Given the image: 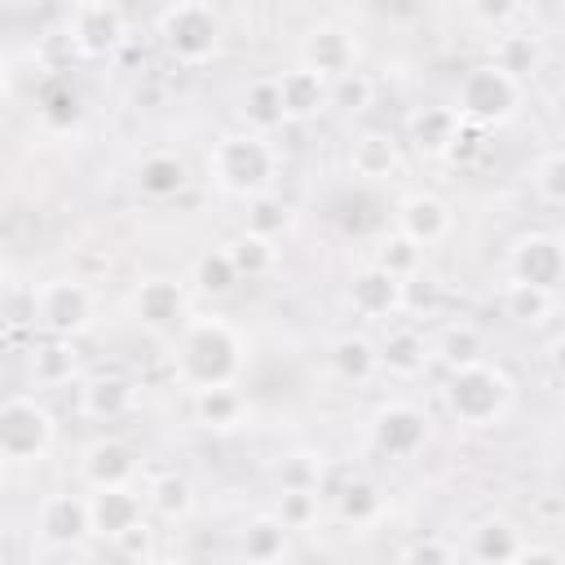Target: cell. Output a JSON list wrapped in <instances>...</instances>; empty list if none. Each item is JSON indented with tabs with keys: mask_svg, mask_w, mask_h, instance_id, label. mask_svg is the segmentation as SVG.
Returning <instances> with one entry per match:
<instances>
[{
	"mask_svg": "<svg viewBox=\"0 0 565 565\" xmlns=\"http://www.w3.org/2000/svg\"><path fill=\"white\" fill-rule=\"evenodd\" d=\"M137 472H141V455L124 437L106 433V437H93L79 450V477H84L88 490H97V486H128V481H137Z\"/></svg>",
	"mask_w": 565,
	"mask_h": 565,
	"instance_id": "obj_17",
	"label": "cell"
},
{
	"mask_svg": "<svg viewBox=\"0 0 565 565\" xmlns=\"http://www.w3.org/2000/svg\"><path fill=\"white\" fill-rule=\"evenodd\" d=\"M238 556L252 561V565H274V561H287L291 556V530L274 516V512H256L238 525V539H234Z\"/></svg>",
	"mask_w": 565,
	"mask_h": 565,
	"instance_id": "obj_31",
	"label": "cell"
},
{
	"mask_svg": "<svg viewBox=\"0 0 565 565\" xmlns=\"http://www.w3.org/2000/svg\"><path fill=\"white\" fill-rule=\"evenodd\" d=\"M53 446H57V419L35 393L0 397V463L4 468L44 463Z\"/></svg>",
	"mask_w": 565,
	"mask_h": 565,
	"instance_id": "obj_5",
	"label": "cell"
},
{
	"mask_svg": "<svg viewBox=\"0 0 565 565\" xmlns=\"http://www.w3.org/2000/svg\"><path fill=\"white\" fill-rule=\"evenodd\" d=\"M322 512V494L318 490H300V486H278V503H274V516L287 525V530H309Z\"/></svg>",
	"mask_w": 565,
	"mask_h": 565,
	"instance_id": "obj_42",
	"label": "cell"
},
{
	"mask_svg": "<svg viewBox=\"0 0 565 565\" xmlns=\"http://www.w3.org/2000/svg\"><path fill=\"white\" fill-rule=\"evenodd\" d=\"M459 556H463L459 543H450L441 534H419V539H411V543L397 547V561L402 565H450Z\"/></svg>",
	"mask_w": 565,
	"mask_h": 565,
	"instance_id": "obj_44",
	"label": "cell"
},
{
	"mask_svg": "<svg viewBox=\"0 0 565 565\" xmlns=\"http://www.w3.org/2000/svg\"><path fill=\"white\" fill-rule=\"evenodd\" d=\"M243 203H247V212H243V230L265 234V238H278V243L296 230V207H291L282 194L265 190V194H252V199H243Z\"/></svg>",
	"mask_w": 565,
	"mask_h": 565,
	"instance_id": "obj_37",
	"label": "cell"
},
{
	"mask_svg": "<svg viewBox=\"0 0 565 565\" xmlns=\"http://www.w3.org/2000/svg\"><path fill=\"white\" fill-rule=\"evenodd\" d=\"M207 181L230 194V199H252V194H265L278 185V172H282V154L274 146V137L265 132H252V128H230L212 141L207 159Z\"/></svg>",
	"mask_w": 565,
	"mask_h": 565,
	"instance_id": "obj_2",
	"label": "cell"
},
{
	"mask_svg": "<svg viewBox=\"0 0 565 565\" xmlns=\"http://www.w3.org/2000/svg\"><path fill=\"white\" fill-rule=\"evenodd\" d=\"M499 309H503L508 322L539 331V327H547L552 313H556V291H543V287H530V282H503Z\"/></svg>",
	"mask_w": 565,
	"mask_h": 565,
	"instance_id": "obj_35",
	"label": "cell"
},
{
	"mask_svg": "<svg viewBox=\"0 0 565 565\" xmlns=\"http://www.w3.org/2000/svg\"><path fill=\"white\" fill-rule=\"evenodd\" d=\"M322 472H327V459H322L318 450H291V455H282V463H278V486L318 490Z\"/></svg>",
	"mask_w": 565,
	"mask_h": 565,
	"instance_id": "obj_45",
	"label": "cell"
},
{
	"mask_svg": "<svg viewBox=\"0 0 565 565\" xmlns=\"http://www.w3.org/2000/svg\"><path fill=\"white\" fill-rule=\"evenodd\" d=\"M128 313H132V322H137L146 335L172 340V335L185 327V318L194 313V291H190L185 278L154 269V274H141V278L132 282V291H128Z\"/></svg>",
	"mask_w": 565,
	"mask_h": 565,
	"instance_id": "obj_8",
	"label": "cell"
},
{
	"mask_svg": "<svg viewBox=\"0 0 565 565\" xmlns=\"http://www.w3.org/2000/svg\"><path fill=\"white\" fill-rule=\"evenodd\" d=\"M521 102H525V84L512 79V75H508L503 66H494L490 57L463 66L459 79H455V97H450V106L459 110V119H463V124H477V128H486V132L512 124V119L521 115Z\"/></svg>",
	"mask_w": 565,
	"mask_h": 565,
	"instance_id": "obj_4",
	"label": "cell"
},
{
	"mask_svg": "<svg viewBox=\"0 0 565 565\" xmlns=\"http://www.w3.org/2000/svg\"><path fill=\"white\" fill-rule=\"evenodd\" d=\"M318 494L322 503L331 508V516L344 525V530H375L384 516H388V494L384 486L371 477V472H358V468H331L322 472L318 481Z\"/></svg>",
	"mask_w": 565,
	"mask_h": 565,
	"instance_id": "obj_9",
	"label": "cell"
},
{
	"mask_svg": "<svg viewBox=\"0 0 565 565\" xmlns=\"http://www.w3.org/2000/svg\"><path fill=\"white\" fill-rule=\"evenodd\" d=\"M9 79H13V66H9V57L0 53V97L9 93Z\"/></svg>",
	"mask_w": 565,
	"mask_h": 565,
	"instance_id": "obj_53",
	"label": "cell"
},
{
	"mask_svg": "<svg viewBox=\"0 0 565 565\" xmlns=\"http://www.w3.org/2000/svg\"><path fill=\"white\" fill-rule=\"evenodd\" d=\"M530 194L543 207H565V154L561 150H543L530 163Z\"/></svg>",
	"mask_w": 565,
	"mask_h": 565,
	"instance_id": "obj_39",
	"label": "cell"
},
{
	"mask_svg": "<svg viewBox=\"0 0 565 565\" xmlns=\"http://www.w3.org/2000/svg\"><path fill=\"white\" fill-rule=\"evenodd\" d=\"M441 300H446V291H441V278L437 274L415 269L411 278H402V313H411V318H437L441 313Z\"/></svg>",
	"mask_w": 565,
	"mask_h": 565,
	"instance_id": "obj_40",
	"label": "cell"
},
{
	"mask_svg": "<svg viewBox=\"0 0 565 565\" xmlns=\"http://www.w3.org/2000/svg\"><path fill=\"white\" fill-rule=\"evenodd\" d=\"M221 40H225V22L207 0H177L159 13V44L185 71L207 66L221 53Z\"/></svg>",
	"mask_w": 565,
	"mask_h": 565,
	"instance_id": "obj_6",
	"label": "cell"
},
{
	"mask_svg": "<svg viewBox=\"0 0 565 565\" xmlns=\"http://www.w3.org/2000/svg\"><path fill=\"white\" fill-rule=\"evenodd\" d=\"M35 539L40 543H84V539H93L88 494H71V490L44 494L40 508H35Z\"/></svg>",
	"mask_w": 565,
	"mask_h": 565,
	"instance_id": "obj_19",
	"label": "cell"
},
{
	"mask_svg": "<svg viewBox=\"0 0 565 565\" xmlns=\"http://www.w3.org/2000/svg\"><path fill=\"white\" fill-rule=\"evenodd\" d=\"M4 274H9V256H4V243H0V282H4Z\"/></svg>",
	"mask_w": 565,
	"mask_h": 565,
	"instance_id": "obj_55",
	"label": "cell"
},
{
	"mask_svg": "<svg viewBox=\"0 0 565 565\" xmlns=\"http://www.w3.org/2000/svg\"><path fill=\"white\" fill-rule=\"evenodd\" d=\"M238 119H243V128L265 132V137H274V132L287 124L274 75H260V79H252V84L243 88V97H238Z\"/></svg>",
	"mask_w": 565,
	"mask_h": 565,
	"instance_id": "obj_33",
	"label": "cell"
},
{
	"mask_svg": "<svg viewBox=\"0 0 565 565\" xmlns=\"http://www.w3.org/2000/svg\"><path fill=\"white\" fill-rule=\"evenodd\" d=\"M508 282H530L543 291H561L565 282V243L552 230H525L508 243Z\"/></svg>",
	"mask_w": 565,
	"mask_h": 565,
	"instance_id": "obj_12",
	"label": "cell"
},
{
	"mask_svg": "<svg viewBox=\"0 0 565 565\" xmlns=\"http://www.w3.org/2000/svg\"><path fill=\"white\" fill-rule=\"evenodd\" d=\"M424 252H428V247H419L411 234H402V230L393 225L388 234H380V238H375V247H371V260H375L380 269L397 274V278H411L415 269H424Z\"/></svg>",
	"mask_w": 565,
	"mask_h": 565,
	"instance_id": "obj_38",
	"label": "cell"
},
{
	"mask_svg": "<svg viewBox=\"0 0 565 565\" xmlns=\"http://www.w3.org/2000/svg\"><path fill=\"white\" fill-rule=\"evenodd\" d=\"M486 128H477V124H463L459 128V137L450 141V150H446V159L441 163H455V168H468V163H477V154L486 150Z\"/></svg>",
	"mask_w": 565,
	"mask_h": 565,
	"instance_id": "obj_50",
	"label": "cell"
},
{
	"mask_svg": "<svg viewBox=\"0 0 565 565\" xmlns=\"http://www.w3.org/2000/svg\"><path fill=\"white\" fill-rule=\"evenodd\" d=\"M247 366V335L221 313H190L172 335V375L181 388L230 384Z\"/></svg>",
	"mask_w": 565,
	"mask_h": 565,
	"instance_id": "obj_1",
	"label": "cell"
},
{
	"mask_svg": "<svg viewBox=\"0 0 565 565\" xmlns=\"http://www.w3.org/2000/svg\"><path fill=\"white\" fill-rule=\"evenodd\" d=\"M397 230L411 234L419 247H437L450 238L455 230V212L441 194L433 190H415V194H402L397 199Z\"/></svg>",
	"mask_w": 565,
	"mask_h": 565,
	"instance_id": "obj_22",
	"label": "cell"
},
{
	"mask_svg": "<svg viewBox=\"0 0 565 565\" xmlns=\"http://www.w3.org/2000/svg\"><path fill=\"white\" fill-rule=\"evenodd\" d=\"M31 327H40L44 335H66V340H79L93 318H97V296L84 278L75 274H57V278H44L35 291H31Z\"/></svg>",
	"mask_w": 565,
	"mask_h": 565,
	"instance_id": "obj_7",
	"label": "cell"
},
{
	"mask_svg": "<svg viewBox=\"0 0 565 565\" xmlns=\"http://www.w3.org/2000/svg\"><path fill=\"white\" fill-rule=\"evenodd\" d=\"M93 539H84V543H31V561L35 565H66V561H93Z\"/></svg>",
	"mask_w": 565,
	"mask_h": 565,
	"instance_id": "obj_49",
	"label": "cell"
},
{
	"mask_svg": "<svg viewBox=\"0 0 565 565\" xmlns=\"http://www.w3.org/2000/svg\"><path fill=\"white\" fill-rule=\"evenodd\" d=\"M274 84H278L287 124H313V119H322V115L331 110V84H327L318 71H309L305 62L278 71Z\"/></svg>",
	"mask_w": 565,
	"mask_h": 565,
	"instance_id": "obj_20",
	"label": "cell"
},
{
	"mask_svg": "<svg viewBox=\"0 0 565 565\" xmlns=\"http://www.w3.org/2000/svg\"><path fill=\"white\" fill-rule=\"evenodd\" d=\"M358 57H362V44L344 22H313L300 40V62L309 71H318L327 84L340 79L344 71H353Z\"/></svg>",
	"mask_w": 565,
	"mask_h": 565,
	"instance_id": "obj_14",
	"label": "cell"
},
{
	"mask_svg": "<svg viewBox=\"0 0 565 565\" xmlns=\"http://www.w3.org/2000/svg\"><path fill=\"white\" fill-rule=\"evenodd\" d=\"M539 512H543L547 521H561V516H565V508H561V499H556V494H547V499L539 503Z\"/></svg>",
	"mask_w": 565,
	"mask_h": 565,
	"instance_id": "obj_52",
	"label": "cell"
},
{
	"mask_svg": "<svg viewBox=\"0 0 565 565\" xmlns=\"http://www.w3.org/2000/svg\"><path fill=\"white\" fill-rule=\"evenodd\" d=\"M327 366H331L335 380L362 388V384H371V380L380 375V349H375V340L362 335V331H340V335L327 344Z\"/></svg>",
	"mask_w": 565,
	"mask_h": 565,
	"instance_id": "obj_30",
	"label": "cell"
},
{
	"mask_svg": "<svg viewBox=\"0 0 565 565\" xmlns=\"http://www.w3.org/2000/svg\"><path fill=\"white\" fill-rule=\"evenodd\" d=\"M463 4H468L472 22L486 26V31H508L525 13V0H463Z\"/></svg>",
	"mask_w": 565,
	"mask_h": 565,
	"instance_id": "obj_46",
	"label": "cell"
},
{
	"mask_svg": "<svg viewBox=\"0 0 565 565\" xmlns=\"http://www.w3.org/2000/svg\"><path fill=\"white\" fill-rule=\"evenodd\" d=\"M0 490H4V463H0Z\"/></svg>",
	"mask_w": 565,
	"mask_h": 565,
	"instance_id": "obj_56",
	"label": "cell"
},
{
	"mask_svg": "<svg viewBox=\"0 0 565 565\" xmlns=\"http://www.w3.org/2000/svg\"><path fill=\"white\" fill-rule=\"evenodd\" d=\"M40 115H44V124H53V128H71V124L79 119V97H75V88H71V84H49V93L40 97Z\"/></svg>",
	"mask_w": 565,
	"mask_h": 565,
	"instance_id": "obj_47",
	"label": "cell"
},
{
	"mask_svg": "<svg viewBox=\"0 0 565 565\" xmlns=\"http://www.w3.org/2000/svg\"><path fill=\"white\" fill-rule=\"evenodd\" d=\"M428 437H433L428 411L415 406V402H406V397L380 402V406L371 411V419H366V441H371V450L384 455V459H397V463L415 459V455L428 446Z\"/></svg>",
	"mask_w": 565,
	"mask_h": 565,
	"instance_id": "obj_10",
	"label": "cell"
},
{
	"mask_svg": "<svg viewBox=\"0 0 565 565\" xmlns=\"http://www.w3.org/2000/svg\"><path fill=\"white\" fill-rule=\"evenodd\" d=\"M490 62L503 66L512 79L530 84V79L543 71V62H547V44H543V35L530 31V26H508V31H494Z\"/></svg>",
	"mask_w": 565,
	"mask_h": 565,
	"instance_id": "obj_29",
	"label": "cell"
},
{
	"mask_svg": "<svg viewBox=\"0 0 565 565\" xmlns=\"http://www.w3.org/2000/svg\"><path fill=\"white\" fill-rule=\"evenodd\" d=\"M490 353V340L477 322L459 318V322H446L437 335H433V362H441L446 371L455 366H468V362H481Z\"/></svg>",
	"mask_w": 565,
	"mask_h": 565,
	"instance_id": "obj_32",
	"label": "cell"
},
{
	"mask_svg": "<svg viewBox=\"0 0 565 565\" xmlns=\"http://www.w3.org/2000/svg\"><path fill=\"white\" fill-rule=\"evenodd\" d=\"M4 4H13V9H40L44 0H4Z\"/></svg>",
	"mask_w": 565,
	"mask_h": 565,
	"instance_id": "obj_54",
	"label": "cell"
},
{
	"mask_svg": "<svg viewBox=\"0 0 565 565\" xmlns=\"http://www.w3.org/2000/svg\"><path fill=\"white\" fill-rule=\"evenodd\" d=\"M141 499H146V516H154L163 525H185L199 508V490L185 472H154L141 486Z\"/></svg>",
	"mask_w": 565,
	"mask_h": 565,
	"instance_id": "obj_28",
	"label": "cell"
},
{
	"mask_svg": "<svg viewBox=\"0 0 565 565\" xmlns=\"http://www.w3.org/2000/svg\"><path fill=\"white\" fill-rule=\"evenodd\" d=\"M459 128H463V119L450 102H424L406 115V141L415 146L419 159H446Z\"/></svg>",
	"mask_w": 565,
	"mask_h": 565,
	"instance_id": "obj_24",
	"label": "cell"
},
{
	"mask_svg": "<svg viewBox=\"0 0 565 565\" xmlns=\"http://www.w3.org/2000/svg\"><path fill=\"white\" fill-rule=\"evenodd\" d=\"M141 516H146V499H141V490H137V481L88 490V525H93V539L110 543L115 534H124V530L137 525Z\"/></svg>",
	"mask_w": 565,
	"mask_h": 565,
	"instance_id": "obj_21",
	"label": "cell"
},
{
	"mask_svg": "<svg viewBox=\"0 0 565 565\" xmlns=\"http://www.w3.org/2000/svg\"><path fill=\"white\" fill-rule=\"evenodd\" d=\"M84 371L79 362V344L66 340V335H44L31 353H26V375L35 388H66L75 384Z\"/></svg>",
	"mask_w": 565,
	"mask_h": 565,
	"instance_id": "obj_27",
	"label": "cell"
},
{
	"mask_svg": "<svg viewBox=\"0 0 565 565\" xmlns=\"http://www.w3.org/2000/svg\"><path fill=\"white\" fill-rule=\"evenodd\" d=\"M225 252H230V260H234V269H238L243 282L269 278V274L278 269V260H282L278 238H265V234H252V230H238V234L225 243Z\"/></svg>",
	"mask_w": 565,
	"mask_h": 565,
	"instance_id": "obj_34",
	"label": "cell"
},
{
	"mask_svg": "<svg viewBox=\"0 0 565 565\" xmlns=\"http://www.w3.org/2000/svg\"><path fill=\"white\" fill-rule=\"evenodd\" d=\"M441 406L459 428H472V433L499 428L516 406V380L503 366H494L490 358L455 366V371H446Z\"/></svg>",
	"mask_w": 565,
	"mask_h": 565,
	"instance_id": "obj_3",
	"label": "cell"
},
{
	"mask_svg": "<svg viewBox=\"0 0 565 565\" xmlns=\"http://www.w3.org/2000/svg\"><path fill=\"white\" fill-rule=\"evenodd\" d=\"M66 35L75 44V57L102 62L115 57L128 40V18L119 9V0H75L71 18H66Z\"/></svg>",
	"mask_w": 565,
	"mask_h": 565,
	"instance_id": "obj_11",
	"label": "cell"
},
{
	"mask_svg": "<svg viewBox=\"0 0 565 565\" xmlns=\"http://www.w3.org/2000/svg\"><path fill=\"white\" fill-rule=\"evenodd\" d=\"M344 305L366 322H388L402 313V278L380 269L375 260L358 265L344 282Z\"/></svg>",
	"mask_w": 565,
	"mask_h": 565,
	"instance_id": "obj_15",
	"label": "cell"
},
{
	"mask_svg": "<svg viewBox=\"0 0 565 565\" xmlns=\"http://www.w3.org/2000/svg\"><path fill=\"white\" fill-rule=\"evenodd\" d=\"M380 371L393 380H419L433 366V335H424L415 322H393L380 340Z\"/></svg>",
	"mask_w": 565,
	"mask_h": 565,
	"instance_id": "obj_18",
	"label": "cell"
},
{
	"mask_svg": "<svg viewBox=\"0 0 565 565\" xmlns=\"http://www.w3.org/2000/svg\"><path fill=\"white\" fill-rule=\"evenodd\" d=\"M238 282H243V278H238V269H234L225 243L199 252L194 265H190V291H199V296H207V300H225Z\"/></svg>",
	"mask_w": 565,
	"mask_h": 565,
	"instance_id": "obj_36",
	"label": "cell"
},
{
	"mask_svg": "<svg viewBox=\"0 0 565 565\" xmlns=\"http://www.w3.org/2000/svg\"><path fill=\"white\" fill-rule=\"evenodd\" d=\"M137 402H141V388L124 371H97L79 380V415L93 424H119L137 411Z\"/></svg>",
	"mask_w": 565,
	"mask_h": 565,
	"instance_id": "obj_16",
	"label": "cell"
},
{
	"mask_svg": "<svg viewBox=\"0 0 565 565\" xmlns=\"http://www.w3.org/2000/svg\"><path fill=\"white\" fill-rule=\"evenodd\" d=\"M132 185L150 203H168L190 190V163L177 150H146L132 168Z\"/></svg>",
	"mask_w": 565,
	"mask_h": 565,
	"instance_id": "obj_26",
	"label": "cell"
},
{
	"mask_svg": "<svg viewBox=\"0 0 565 565\" xmlns=\"http://www.w3.org/2000/svg\"><path fill=\"white\" fill-rule=\"evenodd\" d=\"M110 547H115V556H119V561L146 565V561H154V556H159V530L150 525V516H141L137 525H128L124 534H115V539H110Z\"/></svg>",
	"mask_w": 565,
	"mask_h": 565,
	"instance_id": "obj_43",
	"label": "cell"
},
{
	"mask_svg": "<svg viewBox=\"0 0 565 565\" xmlns=\"http://www.w3.org/2000/svg\"><path fill=\"white\" fill-rule=\"evenodd\" d=\"M512 565H565V552H561L556 543H530V539H525Z\"/></svg>",
	"mask_w": 565,
	"mask_h": 565,
	"instance_id": "obj_51",
	"label": "cell"
},
{
	"mask_svg": "<svg viewBox=\"0 0 565 565\" xmlns=\"http://www.w3.org/2000/svg\"><path fill=\"white\" fill-rule=\"evenodd\" d=\"M35 57H40V66H44V71H66V66H71V57H75V44H71L66 26L44 31V35H40V44H35Z\"/></svg>",
	"mask_w": 565,
	"mask_h": 565,
	"instance_id": "obj_48",
	"label": "cell"
},
{
	"mask_svg": "<svg viewBox=\"0 0 565 565\" xmlns=\"http://www.w3.org/2000/svg\"><path fill=\"white\" fill-rule=\"evenodd\" d=\"M521 543H525V530H521L512 516L486 512V516H477V521L468 525V539H463L459 552H463L468 561H481V565H512L516 552H521Z\"/></svg>",
	"mask_w": 565,
	"mask_h": 565,
	"instance_id": "obj_23",
	"label": "cell"
},
{
	"mask_svg": "<svg viewBox=\"0 0 565 565\" xmlns=\"http://www.w3.org/2000/svg\"><path fill=\"white\" fill-rule=\"evenodd\" d=\"M344 163L358 181L366 185H388L402 177L406 168V154H402V141L388 132V128H358L349 137V150H344Z\"/></svg>",
	"mask_w": 565,
	"mask_h": 565,
	"instance_id": "obj_13",
	"label": "cell"
},
{
	"mask_svg": "<svg viewBox=\"0 0 565 565\" xmlns=\"http://www.w3.org/2000/svg\"><path fill=\"white\" fill-rule=\"evenodd\" d=\"M375 106V79L353 66L344 71L340 79H331V110H344V115H366Z\"/></svg>",
	"mask_w": 565,
	"mask_h": 565,
	"instance_id": "obj_41",
	"label": "cell"
},
{
	"mask_svg": "<svg viewBox=\"0 0 565 565\" xmlns=\"http://www.w3.org/2000/svg\"><path fill=\"white\" fill-rule=\"evenodd\" d=\"M190 415L199 428H212V433H234L247 424L252 406H247V393L238 388V380L230 384H207V388H190Z\"/></svg>",
	"mask_w": 565,
	"mask_h": 565,
	"instance_id": "obj_25",
	"label": "cell"
}]
</instances>
